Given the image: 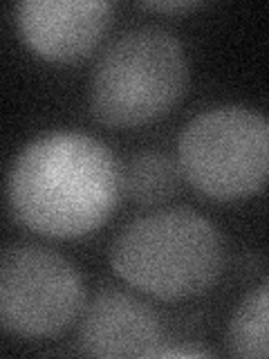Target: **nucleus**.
<instances>
[{
  "mask_svg": "<svg viewBox=\"0 0 269 359\" xmlns=\"http://www.w3.org/2000/svg\"><path fill=\"white\" fill-rule=\"evenodd\" d=\"M121 194L115 155L83 133H50L27 144L11 166L7 198L14 218L48 238L97 231Z\"/></svg>",
  "mask_w": 269,
  "mask_h": 359,
  "instance_id": "obj_1",
  "label": "nucleus"
},
{
  "mask_svg": "<svg viewBox=\"0 0 269 359\" xmlns=\"http://www.w3.org/2000/svg\"><path fill=\"white\" fill-rule=\"evenodd\" d=\"M115 274L162 301L200 297L224 267L220 231L193 209L175 207L134 218L110 247Z\"/></svg>",
  "mask_w": 269,
  "mask_h": 359,
  "instance_id": "obj_2",
  "label": "nucleus"
},
{
  "mask_svg": "<svg viewBox=\"0 0 269 359\" xmlns=\"http://www.w3.org/2000/svg\"><path fill=\"white\" fill-rule=\"evenodd\" d=\"M188 81L184 45L162 27H134L112 41L95 65L90 110L110 128H137L166 115Z\"/></svg>",
  "mask_w": 269,
  "mask_h": 359,
  "instance_id": "obj_3",
  "label": "nucleus"
},
{
  "mask_svg": "<svg viewBox=\"0 0 269 359\" xmlns=\"http://www.w3.org/2000/svg\"><path fill=\"white\" fill-rule=\"evenodd\" d=\"M177 166L209 200L251 198L269 184V119L242 106L200 112L179 133Z\"/></svg>",
  "mask_w": 269,
  "mask_h": 359,
  "instance_id": "obj_4",
  "label": "nucleus"
},
{
  "mask_svg": "<svg viewBox=\"0 0 269 359\" xmlns=\"http://www.w3.org/2000/svg\"><path fill=\"white\" fill-rule=\"evenodd\" d=\"M83 283L74 265L41 245H11L0 263V323L22 339L65 332L83 312Z\"/></svg>",
  "mask_w": 269,
  "mask_h": 359,
  "instance_id": "obj_5",
  "label": "nucleus"
},
{
  "mask_svg": "<svg viewBox=\"0 0 269 359\" xmlns=\"http://www.w3.org/2000/svg\"><path fill=\"white\" fill-rule=\"evenodd\" d=\"M164 321L151 303L108 287L81 312L78 348L90 357H155L166 346Z\"/></svg>",
  "mask_w": 269,
  "mask_h": 359,
  "instance_id": "obj_6",
  "label": "nucleus"
},
{
  "mask_svg": "<svg viewBox=\"0 0 269 359\" xmlns=\"http://www.w3.org/2000/svg\"><path fill=\"white\" fill-rule=\"evenodd\" d=\"M110 3L101 0H25L16 5L20 36L39 56L74 63L92 54L112 22Z\"/></svg>",
  "mask_w": 269,
  "mask_h": 359,
  "instance_id": "obj_7",
  "label": "nucleus"
},
{
  "mask_svg": "<svg viewBox=\"0 0 269 359\" xmlns=\"http://www.w3.org/2000/svg\"><path fill=\"white\" fill-rule=\"evenodd\" d=\"M179 166L160 151L132 155L121 171V194L134 205L155 207L171 200L179 187Z\"/></svg>",
  "mask_w": 269,
  "mask_h": 359,
  "instance_id": "obj_8",
  "label": "nucleus"
},
{
  "mask_svg": "<svg viewBox=\"0 0 269 359\" xmlns=\"http://www.w3.org/2000/svg\"><path fill=\"white\" fill-rule=\"evenodd\" d=\"M227 351L235 357H269V280L247 294L233 312Z\"/></svg>",
  "mask_w": 269,
  "mask_h": 359,
  "instance_id": "obj_9",
  "label": "nucleus"
},
{
  "mask_svg": "<svg viewBox=\"0 0 269 359\" xmlns=\"http://www.w3.org/2000/svg\"><path fill=\"white\" fill-rule=\"evenodd\" d=\"M146 9H155V11H186V9H195L200 3H188V0H175V3H144Z\"/></svg>",
  "mask_w": 269,
  "mask_h": 359,
  "instance_id": "obj_10",
  "label": "nucleus"
},
{
  "mask_svg": "<svg viewBox=\"0 0 269 359\" xmlns=\"http://www.w3.org/2000/svg\"><path fill=\"white\" fill-rule=\"evenodd\" d=\"M207 351H200V348H162L155 357H207Z\"/></svg>",
  "mask_w": 269,
  "mask_h": 359,
  "instance_id": "obj_11",
  "label": "nucleus"
}]
</instances>
